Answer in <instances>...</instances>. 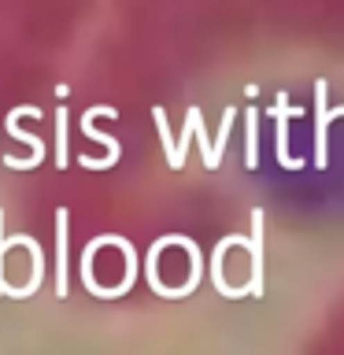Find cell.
Segmentation results:
<instances>
[{"mask_svg": "<svg viewBox=\"0 0 344 355\" xmlns=\"http://www.w3.org/2000/svg\"><path fill=\"white\" fill-rule=\"evenodd\" d=\"M326 78H318V82H315V166H318V171H326V144H329V137H326V133H329V122L333 119H344V104L341 107H326Z\"/></svg>", "mask_w": 344, "mask_h": 355, "instance_id": "2", "label": "cell"}, {"mask_svg": "<svg viewBox=\"0 0 344 355\" xmlns=\"http://www.w3.org/2000/svg\"><path fill=\"white\" fill-rule=\"evenodd\" d=\"M244 166L255 171L259 166V111H244Z\"/></svg>", "mask_w": 344, "mask_h": 355, "instance_id": "6", "label": "cell"}, {"mask_svg": "<svg viewBox=\"0 0 344 355\" xmlns=\"http://www.w3.org/2000/svg\"><path fill=\"white\" fill-rule=\"evenodd\" d=\"M96 115H115V107H104V104H100V107H89L85 115L78 119V130H82L89 141L108 144V148H111V152H108V159H111V166H115V163H119V141H115V137H108V133H100V130L93 126V119H96Z\"/></svg>", "mask_w": 344, "mask_h": 355, "instance_id": "5", "label": "cell"}, {"mask_svg": "<svg viewBox=\"0 0 344 355\" xmlns=\"http://www.w3.org/2000/svg\"><path fill=\"white\" fill-rule=\"evenodd\" d=\"M67 133H71V115H67V107H55V166H67V159H71Z\"/></svg>", "mask_w": 344, "mask_h": 355, "instance_id": "8", "label": "cell"}, {"mask_svg": "<svg viewBox=\"0 0 344 355\" xmlns=\"http://www.w3.org/2000/svg\"><path fill=\"white\" fill-rule=\"evenodd\" d=\"M67 211H60V215H55V230H60V241H55V259H60V293H63V282H67Z\"/></svg>", "mask_w": 344, "mask_h": 355, "instance_id": "9", "label": "cell"}, {"mask_svg": "<svg viewBox=\"0 0 344 355\" xmlns=\"http://www.w3.org/2000/svg\"><path fill=\"white\" fill-rule=\"evenodd\" d=\"M185 119L193 122V137L200 141V148H204V166H207V171H215L222 159L215 155V144H211V141H207V133H204V115H200V107H189V115H185Z\"/></svg>", "mask_w": 344, "mask_h": 355, "instance_id": "7", "label": "cell"}, {"mask_svg": "<svg viewBox=\"0 0 344 355\" xmlns=\"http://www.w3.org/2000/svg\"><path fill=\"white\" fill-rule=\"evenodd\" d=\"M289 115H300V107H289L285 93H277V107H274V119H277V163L285 171H300L304 159L300 155H289Z\"/></svg>", "mask_w": 344, "mask_h": 355, "instance_id": "3", "label": "cell"}, {"mask_svg": "<svg viewBox=\"0 0 344 355\" xmlns=\"http://www.w3.org/2000/svg\"><path fill=\"white\" fill-rule=\"evenodd\" d=\"M0 222H4V211H0ZM0 263H4V241H0ZM0 288H4V282H0Z\"/></svg>", "mask_w": 344, "mask_h": 355, "instance_id": "10", "label": "cell"}, {"mask_svg": "<svg viewBox=\"0 0 344 355\" xmlns=\"http://www.w3.org/2000/svg\"><path fill=\"white\" fill-rule=\"evenodd\" d=\"M22 115H26V119H41V107L26 104V107H15V111L8 115V133H11L15 141H22V144H30V148H33V155H30V159H15V155H8V166H19V171H30V166H37V163L44 159V141L37 137V133H30V130H22V126H19V119H22Z\"/></svg>", "mask_w": 344, "mask_h": 355, "instance_id": "1", "label": "cell"}, {"mask_svg": "<svg viewBox=\"0 0 344 355\" xmlns=\"http://www.w3.org/2000/svg\"><path fill=\"white\" fill-rule=\"evenodd\" d=\"M248 252H252V293L259 296L263 293V207L252 211V241H248Z\"/></svg>", "mask_w": 344, "mask_h": 355, "instance_id": "4", "label": "cell"}]
</instances>
